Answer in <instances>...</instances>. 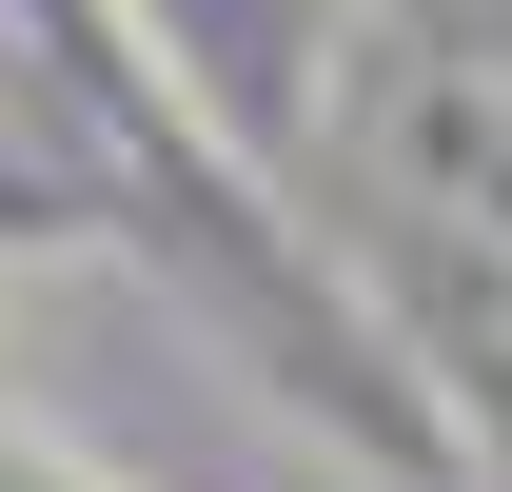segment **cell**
<instances>
[{"label": "cell", "mask_w": 512, "mask_h": 492, "mask_svg": "<svg viewBox=\"0 0 512 492\" xmlns=\"http://www.w3.org/2000/svg\"><path fill=\"white\" fill-rule=\"evenodd\" d=\"M355 197H375V256L434 296V335L512 374V40L394 60L355 119Z\"/></svg>", "instance_id": "obj_1"}]
</instances>
